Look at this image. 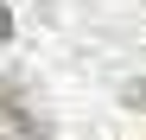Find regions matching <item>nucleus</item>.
<instances>
[{"label":"nucleus","mask_w":146,"mask_h":140,"mask_svg":"<svg viewBox=\"0 0 146 140\" xmlns=\"http://www.w3.org/2000/svg\"><path fill=\"white\" fill-rule=\"evenodd\" d=\"M0 38H13V13L7 7H0Z\"/></svg>","instance_id":"nucleus-2"},{"label":"nucleus","mask_w":146,"mask_h":140,"mask_svg":"<svg viewBox=\"0 0 146 140\" xmlns=\"http://www.w3.org/2000/svg\"><path fill=\"white\" fill-rule=\"evenodd\" d=\"M127 108H146V83H133V89H127Z\"/></svg>","instance_id":"nucleus-1"}]
</instances>
